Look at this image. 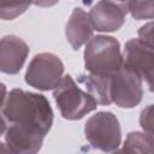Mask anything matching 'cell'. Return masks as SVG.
I'll list each match as a JSON object with an SVG mask.
<instances>
[{
    "instance_id": "277c9868",
    "label": "cell",
    "mask_w": 154,
    "mask_h": 154,
    "mask_svg": "<svg viewBox=\"0 0 154 154\" xmlns=\"http://www.w3.org/2000/svg\"><path fill=\"white\" fill-rule=\"evenodd\" d=\"M87 141L102 152H114L120 146L122 130L118 118L112 112H97L84 125Z\"/></svg>"
},
{
    "instance_id": "7a4b0ae2",
    "label": "cell",
    "mask_w": 154,
    "mask_h": 154,
    "mask_svg": "<svg viewBox=\"0 0 154 154\" xmlns=\"http://www.w3.org/2000/svg\"><path fill=\"white\" fill-rule=\"evenodd\" d=\"M124 65L118 40L107 35L93 36L84 48V67L89 73L112 77Z\"/></svg>"
},
{
    "instance_id": "4fadbf2b",
    "label": "cell",
    "mask_w": 154,
    "mask_h": 154,
    "mask_svg": "<svg viewBox=\"0 0 154 154\" xmlns=\"http://www.w3.org/2000/svg\"><path fill=\"white\" fill-rule=\"evenodd\" d=\"M32 4V0H0V17L4 20H11L20 16Z\"/></svg>"
},
{
    "instance_id": "8fae6325",
    "label": "cell",
    "mask_w": 154,
    "mask_h": 154,
    "mask_svg": "<svg viewBox=\"0 0 154 154\" xmlns=\"http://www.w3.org/2000/svg\"><path fill=\"white\" fill-rule=\"evenodd\" d=\"M77 81L83 84L97 101L100 105H109L112 102L111 100V94H109V82L111 77H105V76H97L93 73H84L79 75Z\"/></svg>"
},
{
    "instance_id": "9a60e30c",
    "label": "cell",
    "mask_w": 154,
    "mask_h": 154,
    "mask_svg": "<svg viewBox=\"0 0 154 154\" xmlns=\"http://www.w3.org/2000/svg\"><path fill=\"white\" fill-rule=\"evenodd\" d=\"M140 125L144 131L154 136V105H149L142 109L140 116Z\"/></svg>"
},
{
    "instance_id": "ac0fdd59",
    "label": "cell",
    "mask_w": 154,
    "mask_h": 154,
    "mask_svg": "<svg viewBox=\"0 0 154 154\" xmlns=\"http://www.w3.org/2000/svg\"><path fill=\"white\" fill-rule=\"evenodd\" d=\"M111 1H114V2H118V4H122V5H125L128 7V1L129 0H111Z\"/></svg>"
},
{
    "instance_id": "ba28073f",
    "label": "cell",
    "mask_w": 154,
    "mask_h": 154,
    "mask_svg": "<svg viewBox=\"0 0 154 154\" xmlns=\"http://www.w3.org/2000/svg\"><path fill=\"white\" fill-rule=\"evenodd\" d=\"M128 7L125 5L111 1L101 0L89 11L90 23L96 31L111 32L122 28L125 22Z\"/></svg>"
},
{
    "instance_id": "8992f818",
    "label": "cell",
    "mask_w": 154,
    "mask_h": 154,
    "mask_svg": "<svg viewBox=\"0 0 154 154\" xmlns=\"http://www.w3.org/2000/svg\"><path fill=\"white\" fill-rule=\"evenodd\" d=\"M142 78L131 69L122 66L109 82L111 100L122 108H132L137 106L143 95Z\"/></svg>"
},
{
    "instance_id": "9c48e42d",
    "label": "cell",
    "mask_w": 154,
    "mask_h": 154,
    "mask_svg": "<svg viewBox=\"0 0 154 154\" xmlns=\"http://www.w3.org/2000/svg\"><path fill=\"white\" fill-rule=\"evenodd\" d=\"M29 54L28 45L14 35L4 36L0 43V70L4 73L16 75L23 67Z\"/></svg>"
},
{
    "instance_id": "2e32d148",
    "label": "cell",
    "mask_w": 154,
    "mask_h": 154,
    "mask_svg": "<svg viewBox=\"0 0 154 154\" xmlns=\"http://www.w3.org/2000/svg\"><path fill=\"white\" fill-rule=\"evenodd\" d=\"M138 37L154 46V22L142 25L138 29Z\"/></svg>"
},
{
    "instance_id": "7c38bea8",
    "label": "cell",
    "mask_w": 154,
    "mask_h": 154,
    "mask_svg": "<svg viewBox=\"0 0 154 154\" xmlns=\"http://www.w3.org/2000/svg\"><path fill=\"white\" fill-rule=\"evenodd\" d=\"M122 152L125 153H154V136L147 131H132L128 134Z\"/></svg>"
},
{
    "instance_id": "5b68a950",
    "label": "cell",
    "mask_w": 154,
    "mask_h": 154,
    "mask_svg": "<svg viewBox=\"0 0 154 154\" xmlns=\"http://www.w3.org/2000/svg\"><path fill=\"white\" fill-rule=\"evenodd\" d=\"M64 73V64L53 53L36 54L29 63L25 82L38 90H52L60 83Z\"/></svg>"
},
{
    "instance_id": "6da1fadb",
    "label": "cell",
    "mask_w": 154,
    "mask_h": 154,
    "mask_svg": "<svg viewBox=\"0 0 154 154\" xmlns=\"http://www.w3.org/2000/svg\"><path fill=\"white\" fill-rule=\"evenodd\" d=\"M1 118L2 124L45 137L53 124V109L45 95L16 88L4 96Z\"/></svg>"
},
{
    "instance_id": "e0dca14e",
    "label": "cell",
    "mask_w": 154,
    "mask_h": 154,
    "mask_svg": "<svg viewBox=\"0 0 154 154\" xmlns=\"http://www.w3.org/2000/svg\"><path fill=\"white\" fill-rule=\"evenodd\" d=\"M59 0H32V4L40 7H51L58 4Z\"/></svg>"
},
{
    "instance_id": "3957f363",
    "label": "cell",
    "mask_w": 154,
    "mask_h": 154,
    "mask_svg": "<svg viewBox=\"0 0 154 154\" xmlns=\"http://www.w3.org/2000/svg\"><path fill=\"white\" fill-rule=\"evenodd\" d=\"M53 96L63 118L69 120L82 119L97 107L96 99L89 91L82 90L70 75L61 78Z\"/></svg>"
},
{
    "instance_id": "52a82bcc",
    "label": "cell",
    "mask_w": 154,
    "mask_h": 154,
    "mask_svg": "<svg viewBox=\"0 0 154 154\" xmlns=\"http://www.w3.org/2000/svg\"><path fill=\"white\" fill-rule=\"evenodd\" d=\"M124 66L135 71L148 89L154 93V46L142 38H131L125 43Z\"/></svg>"
},
{
    "instance_id": "5bb4252c",
    "label": "cell",
    "mask_w": 154,
    "mask_h": 154,
    "mask_svg": "<svg viewBox=\"0 0 154 154\" xmlns=\"http://www.w3.org/2000/svg\"><path fill=\"white\" fill-rule=\"evenodd\" d=\"M128 11L137 20L154 18V0H129Z\"/></svg>"
},
{
    "instance_id": "30bf717a",
    "label": "cell",
    "mask_w": 154,
    "mask_h": 154,
    "mask_svg": "<svg viewBox=\"0 0 154 154\" xmlns=\"http://www.w3.org/2000/svg\"><path fill=\"white\" fill-rule=\"evenodd\" d=\"M93 25L89 19V14L81 7H76L65 28V35L73 49H78L84 43H87L93 36Z\"/></svg>"
}]
</instances>
